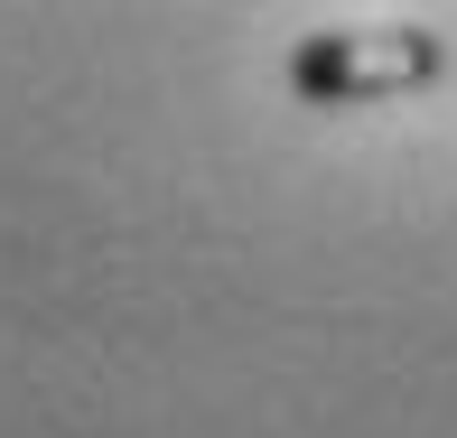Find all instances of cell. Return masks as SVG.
Here are the masks:
<instances>
[{"label":"cell","mask_w":457,"mask_h":438,"mask_svg":"<svg viewBox=\"0 0 457 438\" xmlns=\"http://www.w3.org/2000/svg\"><path fill=\"white\" fill-rule=\"evenodd\" d=\"M448 75V37L420 19L392 29H318L289 47V94L299 103H392V94H429Z\"/></svg>","instance_id":"cell-1"}]
</instances>
